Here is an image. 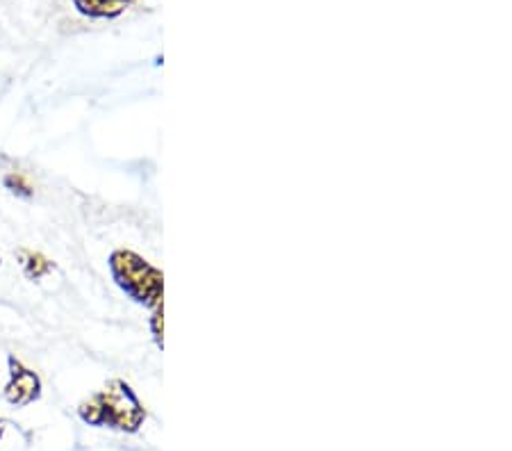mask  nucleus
Wrapping results in <instances>:
<instances>
[{
    "mask_svg": "<svg viewBox=\"0 0 512 451\" xmlns=\"http://www.w3.org/2000/svg\"><path fill=\"white\" fill-rule=\"evenodd\" d=\"M78 417L87 426L137 433L146 422V408L130 383L114 379L103 390L78 404Z\"/></svg>",
    "mask_w": 512,
    "mask_h": 451,
    "instance_id": "1",
    "label": "nucleus"
},
{
    "mask_svg": "<svg viewBox=\"0 0 512 451\" xmlns=\"http://www.w3.org/2000/svg\"><path fill=\"white\" fill-rule=\"evenodd\" d=\"M107 267L126 297L151 310V315H164V276L158 267L130 249L112 251Z\"/></svg>",
    "mask_w": 512,
    "mask_h": 451,
    "instance_id": "2",
    "label": "nucleus"
},
{
    "mask_svg": "<svg viewBox=\"0 0 512 451\" xmlns=\"http://www.w3.org/2000/svg\"><path fill=\"white\" fill-rule=\"evenodd\" d=\"M7 369H10V379L5 383L3 397L14 408H26L41 399V379L35 369H30L21 363L16 356H7Z\"/></svg>",
    "mask_w": 512,
    "mask_h": 451,
    "instance_id": "3",
    "label": "nucleus"
},
{
    "mask_svg": "<svg viewBox=\"0 0 512 451\" xmlns=\"http://www.w3.org/2000/svg\"><path fill=\"white\" fill-rule=\"evenodd\" d=\"M135 0H73L76 10L89 19H117Z\"/></svg>",
    "mask_w": 512,
    "mask_h": 451,
    "instance_id": "4",
    "label": "nucleus"
},
{
    "mask_svg": "<svg viewBox=\"0 0 512 451\" xmlns=\"http://www.w3.org/2000/svg\"><path fill=\"white\" fill-rule=\"evenodd\" d=\"M19 262H21V269L23 274H26L30 281H39V278H44L53 272V262L48 260L46 256H41L37 251H30V249H19Z\"/></svg>",
    "mask_w": 512,
    "mask_h": 451,
    "instance_id": "5",
    "label": "nucleus"
},
{
    "mask_svg": "<svg viewBox=\"0 0 512 451\" xmlns=\"http://www.w3.org/2000/svg\"><path fill=\"white\" fill-rule=\"evenodd\" d=\"M3 185L7 187V190H10L12 194H16V196H21V199H30L32 196V187L28 185V180L23 178L21 174H7L5 176V180H3Z\"/></svg>",
    "mask_w": 512,
    "mask_h": 451,
    "instance_id": "6",
    "label": "nucleus"
},
{
    "mask_svg": "<svg viewBox=\"0 0 512 451\" xmlns=\"http://www.w3.org/2000/svg\"><path fill=\"white\" fill-rule=\"evenodd\" d=\"M5 431H7V422L3 420V417H0V440H3V436H5Z\"/></svg>",
    "mask_w": 512,
    "mask_h": 451,
    "instance_id": "7",
    "label": "nucleus"
},
{
    "mask_svg": "<svg viewBox=\"0 0 512 451\" xmlns=\"http://www.w3.org/2000/svg\"><path fill=\"white\" fill-rule=\"evenodd\" d=\"M0 265H3V258H0Z\"/></svg>",
    "mask_w": 512,
    "mask_h": 451,
    "instance_id": "8",
    "label": "nucleus"
}]
</instances>
